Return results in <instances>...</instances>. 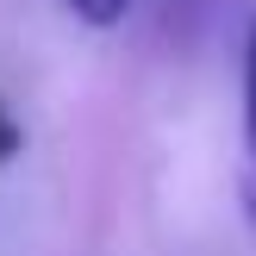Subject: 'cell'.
I'll return each mask as SVG.
<instances>
[{"instance_id":"obj_3","label":"cell","mask_w":256,"mask_h":256,"mask_svg":"<svg viewBox=\"0 0 256 256\" xmlns=\"http://www.w3.org/2000/svg\"><path fill=\"white\" fill-rule=\"evenodd\" d=\"M25 144V132H19V119H12L6 106H0V162H12V150Z\"/></svg>"},{"instance_id":"obj_2","label":"cell","mask_w":256,"mask_h":256,"mask_svg":"<svg viewBox=\"0 0 256 256\" xmlns=\"http://www.w3.org/2000/svg\"><path fill=\"white\" fill-rule=\"evenodd\" d=\"M69 12L82 25H94V32H112V25L132 12V0H69Z\"/></svg>"},{"instance_id":"obj_1","label":"cell","mask_w":256,"mask_h":256,"mask_svg":"<svg viewBox=\"0 0 256 256\" xmlns=\"http://www.w3.org/2000/svg\"><path fill=\"white\" fill-rule=\"evenodd\" d=\"M244 150H250V169H256V19L244 32Z\"/></svg>"}]
</instances>
